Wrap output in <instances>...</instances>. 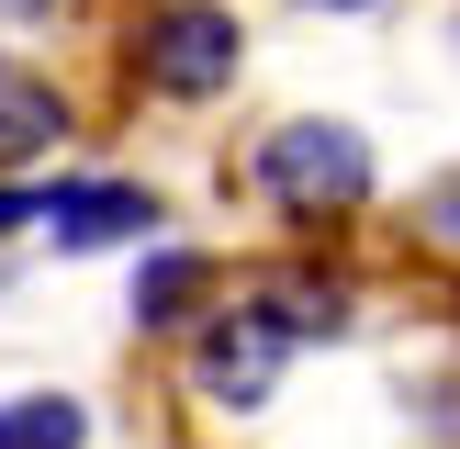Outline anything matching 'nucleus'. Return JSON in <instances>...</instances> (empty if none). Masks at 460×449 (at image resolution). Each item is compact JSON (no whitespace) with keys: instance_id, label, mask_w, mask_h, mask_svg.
<instances>
[{"instance_id":"1","label":"nucleus","mask_w":460,"mask_h":449,"mask_svg":"<svg viewBox=\"0 0 460 449\" xmlns=\"http://www.w3.org/2000/svg\"><path fill=\"white\" fill-rule=\"evenodd\" d=\"M247 191L304 236H337V224H359L382 202V157L349 112H281V124L247 135Z\"/></svg>"},{"instance_id":"2","label":"nucleus","mask_w":460,"mask_h":449,"mask_svg":"<svg viewBox=\"0 0 460 449\" xmlns=\"http://www.w3.org/2000/svg\"><path fill=\"white\" fill-rule=\"evenodd\" d=\"M112 67H124L157 112H214V101H236V79H247V12L236 0H135Z\"/></svg>"},{"instance_id":"3","label":"nucleus","mask_w":460,"mask_h":449,"mask_svg":"<svg viewBox=\"0 0 460 449\" xmlns=\"http://www.w3.org/2000/svg\"><path fill=\"white\" fill-rule=\"evenodd\" d=\"M292 337L270 326V304L259 292H225L214 314H202L191 337H180V371H191V393L214 404V416H259L270 393H281V371H292Z\"/></svg>"},{"instance_id":"4","label":"nucleus","mask_w":460,"mask_h":449,"mask_svg":"<svg viewBox=\"0 0 460 449\" xmlns=\"http://www.w3.org/2000/svg\"><path fill=\"white\" fill-rule=\"evenodd\" d=\"M157 224H169V202H157L135 169H67V180H45L34 236L57 247V259H90V247H146Z\"/></svg>"},{"instance_id":"5","label":"nucleus","mask_w":460,"mask_h":449,"mask_svg":"<svg viewBox=\"0 0 460 449\" xmlns=\"http://www.w3.org/2000/svg\"><path fill=\"white\" fill-rule=\"evenodd\" d=\"M214 304H225V269L202 259V247H146L135 281H124V326L135 337H191Z\"/></svg>"},{"instance_id":"6","label":"nucleus","mask_w":460,"mask_h":449,"mask_svg":"<svg viewBox=\"0 0 460 449\" xmlns=\"http://www.w3.org/2000/svg\"><path fill=\"white\" fill-rule=\"evenodd\" d=\"M67 135H79L67 79H57V67H34V57H0V180H22L34 157H57Z\"/></svg>"},{"instance_id":"7","label":"nucleus","mask_w":460,"mask_h":449,"mask_svg":"<svg viewBox=\"0 0 460 449\" xmlns=\"http://www.w3.org/2000/svg\"><path fill=\"white\" fill-rule=\"evenodd\" d=\"M247 292L270 304V326H281L292 348H326V337L359 326V292H349V269H337V259H281V269H259Z\"/></svg>"},{"instance_id":"8","label":"nucleus","mask_w":460,"mask_h":449,"mask_svg":"<svg viewBox=\"0 0 460 449\" xmlns=\"http://www.w3.org/2000/svg\"><path fill=\"white\" fill-rule=\"evenodd\" d=\"M0 449H90V404L34 382V393H0Z\"/></svg>"},{"instance_id":"9","label":"nucleus","mask_w":460,"mask_h":449,"mask_svg":"<svg viewBox=\"0 0 460 449\" xmlns=\"http://www.w3.org/2000/svg\"><path fill=\"white\" fill-rule=\"evenodd\" d=\"M416 236H438V247H460V180H438V191L416 202Z\"/></svg>"},{"instance_id":"10","label":"nucleus","mask_w":460,"mask_h":449,"mask_svg":"<svg viewBox=\"0 0 460 449\" xmlns=\"http://www.w3.org/2000/svg\"><path fill=\"white\" fill-rule=\"evenodd\" d=\"M0 22L12 34H57V22H79V0H0Z\"/></svg>"},{"instance_id":"11","label":"nucleus","mask_w":460,"mask_h":449,"mask_svg":"<svg viewBox=\"0 0 460 449\" xmlns=\"http://www.w3.org/2000/svg\"><path fill=\"white\" fill-rule=\"evenodd\" d=\"M34 214H45V191H34V180H0V236H22Z\"/></svg>"},{"instance_id":"12","label":"nucleus","mask_w":460,"mask_h":449,"mask_svg":"<svg viewBox=\"0 0 460 449\" xmlns=\"http://www.w3.org/2000/svg\"><path fill=\"white\" fill-rule=\"evenodd\" d=\"M292 12H314V22H382L394 0H292Z\"/></svg>"},{"instance_id":"13","label":"nucleus","mask_w":460,"mask_h":449,"mask_svg":"<svg viewBox=\"0 0 460 449\" xmlns=\"http://www.w3.org/2000/svg\"><path fill=\"white\" fill-rule=\"evenodd\" d=\"M0 292H12V269H0Z\"/></svg>"},{"instance_id":"14","label":"nucleus","mask_w":460,"mask_h":449,"mask_svg":"<svg viewBox=\"0 0 460 449\" xmlns=\"http://www.w3.org/2000/svg\"><path fill=\"white\" fill-rule=\"evenodd\" d=\"M449 34H460V22H449Z\"/></svg>"}]
</instances>
